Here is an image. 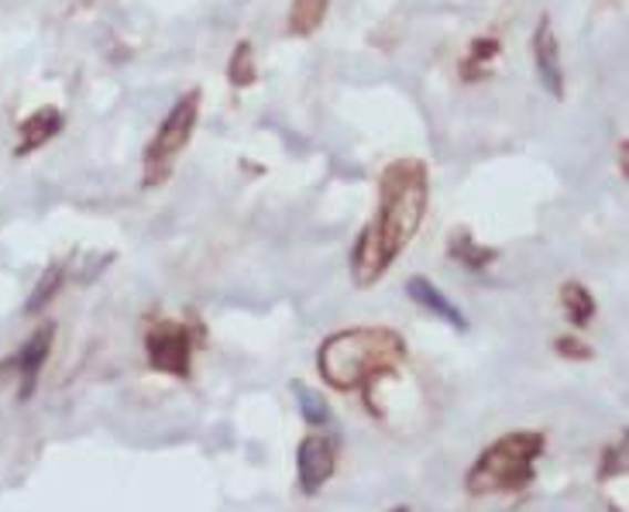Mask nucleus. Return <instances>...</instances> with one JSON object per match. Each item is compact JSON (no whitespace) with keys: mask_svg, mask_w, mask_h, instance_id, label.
Returning <instances> with one entry per match:
<instances>
[{"mask_svg":"<svg viewBox=\"0 0 629 512\" xmlns=\"http://www.w3.org/2000/svg\"><path fill=\"white\" fill-rule=\"evenodd\" d=\"M430 203V173L420 158H395L379 180V211L358 234L351 252L354 286H375L392 262L400 258L416 237Z\"/></svg>","mask_w":629,"mask_h":512,"instance_id":"f257e3e1","label":"nucleus"},{"mask_svg":"<svg viewBox=\"0 0 629 512\" xmlns=\"http://www.w3.org/2000/svg\"><path fill=\"white\" fill-rule=\"evenodd\" d=\"M410 348L392 327H348L323 337L317 348L320 382L334 392H358L400 371Z\"/></svg>","mask_w":629,"mask_h":512,"instance_id":"f03ea898","label":"nucleus"},{"mask_svg":"<svg viewBox=\"0 0 629 512\" xmlns=\"http://www.w3.org/2000/svg\"><path fill=\"white\" fill-rule=\"evenodd\" d=\"M547 451L544 430H509L495 437L472 461L465 474V492L472 499L485 495H523L537 482V461Z\"/></svg>","mask_w":629,"mask_h":512,"instance_id":"7ed1b4c3","label":"nucleus"},{"mask_svg":"<svg viewBox=\"0 0 629 512\" xmlns=\"http://www.w3.org/2000/svg\"><path fill=\"white\" fill-rule=\"evenodd\" d=\"M200 121V90H189L183 93L173 111L165 114L162 127L155 131V139L145 149V173H142V186L145 190H158L169 183L176 158L186 152L189 139H193V127Z\"/></svg>","mask_w":629,"mask_h":512,"instance_id":"20e7f679","label":"nucleus"},{"mask_svg":"<svg viewBox=\"0 0 629 512\" xmlns=\"http://www.w3.org/2000/svg\"><path fill=\"white\" fill-rule=\"evenodd\" d=\"M200 340H204L200 324L158 317L145 330V361L152 371L186 382L193 375V355H196V345H200Z\"/></svg>","mask_w":629,"mask_h":512,"instance_id":"39448f33","label":"nucleus"},{"mask_svg":"<svg viewBox=\"0 0 629 512\" xmlns=\"http://www.w3.org/2000/svg\"><path fill=\"white\" fill-rule=\"evenodd\" d=\"M341 461V440L327 433H310L296 448V489L307 499H317L330 478L338 474Z\"/></svg>","mask_w":629,"mask_h":512,"instance_id":"423d86ee","label":"nucleus"},{"mask_svg":"<svg viewBox=\"0 0 629 512\" xmlns=\"http://www.w3.org/2000/svg\"><path fill=\"white\" fill-rule=\"evenodd\" d=\"M52 345H55V324H42L14 355L0 361V379H4V375H18V402H28L39 392V379L52 355Z\"/></svg>","mask_w":629,"mask_h":512,"instance_id":"0eeeda50","label":"nucleus"},{"mask_svg":"<svg viewBox=\"0 0 629 512\" xmlns=\"http://www.w3.org/2000/svg\"><path fill=\"white\" fill-rule=\"evenodd\" d=\"M534 65H537V76H540L544 90H547L554 100H565V73H560V45H557L554 24H550L547 14L537 21V31H534Z\"/></svg>","mask_w":629,"mask_h":512,"instance_id":"6e6552de","label":"nucleus"},{"mask_svg":"<svg viewBox=\"0 0 629 512\" xmlns=\"http://www.w3.org/2000/svg\"><path fill=\"white\" fill-rule=\"evenodd\" d=\"M406 296L416 303V306H423V310H430V314H434V317H441L447 327H454L457 334H465L472 324H468V317L465 314H461L457 310V306L434 286V283H430L426 276H413L410 283H406Z\"/></svg>","mask_w":629,"mask_h":512,"instance_id":"1a4fd4ad","label":"nucleus"},{"mask_svg":"<svg viewBox=\"0 0 629 512\" xmlns=\"http://www.w3.org/2000/svg\"><path fill=\"white\" fill-rule=\"evenodd\" d=\"M62 124H65V117H62L59 107H42V111H35V114H28V117L21 121V127H18L21 142H18V149H14V155L24 158V155H31L35 149L49 145L55 134L62 131Z\"/></svg>","mask_w":629,"mask_h":512,"instance_id":"9d476101","label":"nucleus"},{"mask_svg":"<svg viewBox=\"0 0 629 512\" xmlns=\"http://www.w3.org/2000/svg\"><path fill=\"white\" fill-rule=\"evenodd\" d=\"M447 258L457 262L461 268H468V272H485L488 265L499 262V252L488 248V245H478L472 237V231L461 227L447 237Z\"/></svg>","mask_w":629,"mask_h":512,"instance_id":"9b49d317","label":"nucleus"},{"mask_svg":"<svg viewBox=\"0 0 629 512\" xmlns=\"http://www.w3.org/2000/svg\"><path fill=\"white\" fill-rule=\"evenodd\" d=\"M560 310H565V317H568V324L575 330H585L595 320V296H591V289L581 286V283H575V279L565 283V286H560Z\"/></svg>","mask_w":629,"mask_h":512,"instance_id":"f8f14e48","label":"nucleus"},{"mask_svg":"<svg viewBox=\"0 0 629 512\" xmlns=\"http://www.w3.org/2000/svg\"><path fill=\"white\" fill-rule=\"evenodd\" d=\"M327 8H330V0H292L286 31H289V35H300V39L313 35V31L327 18Z\"/></svg>","mask_w":629,"mask_h":512,"instance_id":"ddd939ff","label":"nucleus"},{"mask_svg":"<svg viewBox=\"0 0 629 512\" xmlns=\"http://www.w3.org/2000/svg\"><path fill=\"white\" fill-rule=\"evenodd\" d=\"M62 286H65V265H52L45 276L35 283V289H31V296L24 303V314L28 317H39L45 306H52V299L62 293Z\"/></svg>","mask_w":629,"mask_h":512,"instance_id":"4468645a","label":"nucleus"},{"mask_svg":"<svg viewBox=\"0 0 629 512\" xmlns=\"http://www.w3.org/2000/svg\"><path fill=\"white\" fill-rule=\"evenodd\" d=\"M499 39H475L468 49V59L461 62V80L465 83H478L488 73V62L499 55Z\"/></svg>","mask_w":629,"mask_h":512,"instance_id":"2eb2a0df","label":"nucleus"},{"mask_svg":"<svg viewBox=\"0 0 629 512\" xmlns=\"http://www.w3.org/2000/svg\"><path fill=\"white\" fill-rule=\"evenodd\" d=\"M227 80H230V86H238V90H248V86L258 83V65H255V49H251V42H238L235 52H230Z\"/></svg>","mask_w":629,"mask_h":512,"instance_id":"dca6fc26","label":"nucleus"},{"mask_svg":"<svg viewBox=\"0 0 629 512\" xmlns=\"http://www.w3.org/2000/svg\"><path fill=\"white\" fill-rule=\"evenodd\" d=\"M292 396H296V402H300V413H303V420L310 423V427H327L330 423V406H327V399L317 392V389H310L307 382H300L296 379L292 386Z\"/></svg>","mask_w":629,"mask_h":512,"instance_id":"f3484780","label":"nucleus"},{"mask_svg":"<svg viewBox=\"0 0 629 512\" xmlns=\"http://www.w3.org/2000/svg\"><path fill=\"white\" fill-rule=\"evenodd\" d=\"M626 464H629V443L622 433V440H612L599 458V482H612V478L626 474Z\"/></svg>","mask_w":629,"mask_h":512,"instance_id":"a211bd4d","label":"nucleus"},{"mask_svg":"<svg viewBox=\"0 0 629 512\" xmlns=\"http://www.w3.org/2000/svg\"><path fill=\"white\" fill-rule=\"evenodd\" d=\"M554 355L557 358H568V361H591L595 358L591 345H588V340H581L578 334H560L554 340Z\"/></svg>","mask_w":629,"mask_h":512,"instance_id":"6ab92c4d","label":"nucleus"},{"mask_svg":"<svg viewBox=\"0 0 629 512\" xmlns=\"http://www.w3.org/2000/svg\"><path fill=\"white\" fill-rule=\"evenodd\" d=\"M619 168H622V176H629V145L626 142L619 145Z\"/></svg>","mask_w":629,"mask_h":512,"instance_id":"aec40b11","label":"nucleus"},{"mask_svg":"<svg viewBox=\"0 0 629 512\" xmlns=\"http://www.w3.org/2000/svg\"><path fill=\"white\" fill-rule=\"evenodd\" d=\"M389 512H413L410 505H395V509H389Z\"/></svg>","mask_w":629,"mask_h":512,"instance_id":"412c9836","label":"nucleus"}]
</instances>
